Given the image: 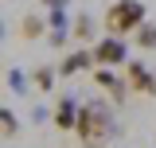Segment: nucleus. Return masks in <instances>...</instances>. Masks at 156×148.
<instances>
[{"mask_svg":"<svg viewBox=\"0 0 156 148\" xmlns=\"http://www.w3.org/2000/svg\"><path fill=\"white\" fill-rule=\"evenodd\" d=\"M0 43H4V19H0Z\"/></svg>","mask_w":156,"mask_h":148,"instance_id":"15","label":"nucleus"},{"mask_svg":"<svg viewBox=\"0 0 156 148\" xmlns=\"http://www.w3.org/2000/svg\"><path fill=\"white\" fill-rule=\"evenodd\" d=\"M8 90H12V93H27V90H31V82H27V74L12 66V70H8Z\"/></svg>","mask_w":156,"mask_h":148,"instance_id":"13","label":"nucleus"},{"mask_svg":"<svg viewBox=\"0 0 156 148\" xmlns=\"http://www.w3.org/2000/svg\"><path fill=\"white\" fill-rule=\"evenodd\" d=\"M125 86H129V93L156 97V74L148 70L140 58H129V62H125Z\"/></svg>","mask_w":156,"mask_h":148,"instance_id":"4","label":"nucleus"},{"mask_svg":"<svg viewBox=\"0 0 156 148\" xmlns=\"http://www.w3.org/2000/svg\"><path fill=\"white\" fill-rule=\"evenodd\" d=\"M94 82L101 90L113 97V105H125V97H129V86H125V74H113V66H94Z\"/></svg>","mask_w":156,"mask_h":148,"instance_id":"6","label":"nucleus"},{"mask_svg":"<svg viewBox=\"0 0 156 148\" xmlns=\"http://www.w3.org/2000/svg\"><path fill=\"white\" fill-rule=\"evenodd\" d=\"M70 39H74L78 47H94V43H98V19L90 16V12L70 16Z\"/></svg>","mask_w":156,"mask_h":148,"instance_id":"7","label":"nucleus"},{"mask_svg":"<svg viewBox=\"0 0 156 148\" xmlns=\"http://www.w3.org/2000/svg\"><path fill=\"white\" fill-rule=\"evenodd\" d=\"M133 39H136V47H140V51H156V23L144 19V23L133 31Z\"/></svg>","mask_w":156,"mask_h":148,"instance_id":"12","label":"nucleus"},{"mask_svg":"<svg viewBox=\"0 0 156 148\" xmlns=\"http://www.w3.org/2000/svg\"><path fill=\"white\" fill-rule=\"evenodd\" d=\"M90 51H94V66H113V70H117V66H125V62H129V43H125V39H117V35L98 39Z\"/></svg>","mask_w":156,"mask_h":148,"instance_id":"3","label":"nucleus"},{"mask_svg":"<svg viewBox=\"0 0 156 148\" xmlns=\"http://www.w3.org/2000/svg\"><path fill=\"white\" fill-rule=\"evenodd\" d=\"M148 19V8H144V0H113L109 8H105V16H101V27H105V35H133L136 27Z\"/></svg>","mask_w":156,"mask_h":148,"instance_id":"2","label":"nucleus"},{"mask_svg":"<svg viewBox=\"0 0 156 148\" xmlns=\"http://www.w3.org/2000/svg\"><path fill=\"white\" fill-rule=\"evenodd\" d=\"M113 113H109V105L105 101H82L78 105V121H74V136L82 148H105L109 140H113Z\"/></svg>","mask_w":156,"mask_h":148,"instance_id":"1","label":"nucleus"},{"mask_svg":"<svg viewBox=\"0 0 156 148\" xmlns=\"http://www.w3.org/2000/svg\"><path fill=\"white\" fill-rule=\"evenodd\" d=\"M39 4H47V8H70V0H39Z\"/></svg>","mask_w":156,"mask_h":148,"instance_id":"14","label":"nucleus"},{"mask_svg":"<svg viewBox=\"0 0 156 148\" xmlns=\"http://www.w3.org/2000/svg\"><path fill=\"white\" fill-rule=\"evenodd\" d=\"M0 136H4V140H16L20 136V117L8 109V105H0Z\"/></svg>","mask_w":156,"mask_h":148,"instance_id":"11","label":"nucleus"},{"mask_svg":"<svg viewBox=\"0 0 156 148\" xmlns=\"http://www.w3.org/2000/svg\"><path fill=\"white\" fill-rule=\"evenodd\" d=\"M16 31L23 43H39V39H47V16L43 12H27V16L16 23Z\"/></svg>","mask_w":156,"mask_h":148,"instance_id":"9","label":"nucleus"},{"mask_svg":"<svg viewBox=\"0 0 156 148\" xmlns=\"http://www.w3.org/2000/svg\"><path fill=\"white\" fill-rule=\"evenodd\" d=\"M55 78H58V66H47V62H43V66L31 70V86H39L43 93H51L55 90Z\"/></svg>","mask_w":156,"mask_h":148,"instance_id":"10","label":"nucleus"},{"mask_svg":"<svg viewBox=\"0 0 156 148\" xmlns=\"http://www.w3.org/2000/svg\"><path fill=\"white\" fill-rule=\"evenodd\" d=\"M90 70H94V51L90 47H74L58 62V78H78V74H90Z\"/></svg>","mask_w":156,"mask_h":148,"instance_id":"5","label":"nucleus"},{"mask_svg":"<svg viewBox=\"0 0 156 148\" xmlns=\"http://www.w3.org/2000/svg\"><path fill=\"white\" fill-rule=\"evenodd\" d=\"M51 121H55V129H62V132H74V121H78V97L62 93V97L55 101V113H51Z\"/></svg>","mask_w":156,"mask_h":148,"instance_id":"8","label":"nucleus"}]
</instances>
